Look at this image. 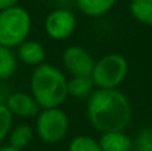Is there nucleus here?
I'll list each match as a JSON object with an SVG mask.
<instances>
[{
	"mask_svg": "<svg viewBox=\"0 0 152 151\" xmlns=\"http://www.w3.org/2000/svg\"><path fill=\"white\" fill-rule=\"evenodd\" d=\"M0 151H20V150H16L15 147L10 146V144H3V146H0Z\"/></svg>",
	"mask_w": 152,
	"mask_h": 151,
	"instance_id": "nucleus-21",
	"label": "nucleus"
},
{
	"mask_svg": "<svg viewBox=\"0 0 152 151\" xmlns=\"http://www.w3.org/2000/svg\"><path fill=\"white\" fill-rule=\"evenodd\" d=\"M18 59L23 64L29 67H37L40 64L45 63V58H47V52H45L44 45L37 40H26L18 47V52H16Z\"/></svg>",
	"mask_w": 152,
	"mask_h": 151,
	"instance_id": "nucleus-9",
	"label": "nucleus"
},
{
	"mask_svg": "<svg viewBox=\"0 0 152 151\" xmlns=\"http://www.w3.org/2000/svg\"><path fill=\"white\" fill-rule=\"evenodd\" d=\"M10 94H11V91L5 87V84L0 83V104H5V102H7Z\"/></svg>",
	"mask_w": 152,
	"mask_h": 151,
	"instance_id": "nucleus-20",
	"label": "nucleus"
},
{
	"mask_svg": "<svg viewBox=\"0 0 152 151\" xmlns=\"http://www.w3.org/2000/svg\"><path fill=\"white\" fill-rule=\"evenodd\" d=\"M134 151H152V126L142 128L134 139Z\"/></svg>",
	"mask_w": 152,
	"mask_h": 151,
	"instance_id": "nucleus-17",
	"label": "nucleus"
},
{
	"mask_svg": "<svg viewBox=\"0 0 152 151\" xmlns=\"http://www.w3.org/2000/svg\"><path fill=\"white\" fill-rule=\"evenodd\" d=\"M29 90L42 110L58 108L68 98V79L53 64L43 63L32 71Z\"/></svg>",
	"mask_w": 152,
	"mask_h": 151,
	"instance_id": "nucleus-2",
	"label": "nucleus"
},
{
	"mask_svg": "<svg viewBox=\"0 0 152 151\" xmlns=\"http://www.w3.org/2000/svg\"><path fill=\"white\" fill-rule=\"evenodd\" d=\"M68 151H103L99 141L89 135H77L71 139Z\"/></svg>",
	"mask_w": 152,
	"mask_h": 151,
	"instance_id": "nucleus-16",
	"label": "nucleus"
},
{
	"mask_svg": "<svg viewBox=\"0 0 152 151\" xmlns=\"http://www.w3.org/2000/svg\"><path fill=\"white\" fill-rule=\"evenodd\" d=\"M129 11L139 23L152 27V0H131Z\"/></svg>",
	"mask_w": 152,
	"mask_h": 151,
	"instance_id": "nucleus-15",
	"label": "nucleus"
},
{
	"mask_svg": "<svg viewBox=\"0 0 152 151\" xmlns=\"http://www.w3.org/2000/svg\"><path fill=\"white\" fill-rule=\"evenodd\" d=\"M32 19L26 8L16 5L0 12V45L18 48L28 40Z\"/></svg>",
	"mask_w": 152,
	"mask_h": 151,
	"instance_id": "nucleus-3",
	"label": "nucleus"
},
{
	"mask_svg": "<svg viewBox=\"0 0 152 151\" xmlns=\"http://www.w3.org/2000/svg\"><path fill=\"white\" fill-rule=\"evenodd\" d=\"M13 127V115L5 104H0V143L5 141Z\"/></svg>",
	"mask_w": 152,
	"mask_h": 151,
	"instance_id": "nucleus-18",
	"label": "nucleus"
},
{
	"mask_svg": "<svg viewBox=\"0 0 152 151\" xmlns=\"http://www.w3.org/2000/svg\"><path fill=\"white\" fill-rule=\"evenodd\" d=\"M61 62L71 76H91L96 60L88 50L80 45H69L63 51Z\"/></svg>",
	"mask_w": 152,
	"mask_h": 151,
	"instance_id": "nucleus-7",
	"label": "nucleus"
},
{
	"mask_svg": "<svg viewBox=\"0 0 152 151\" xmlns=\"http://www.w3.org/2000/svg\"><path fill=\"white\" fill-rule=\"evenodd\" d=\"M7 139L10 146L21 151L31 144L32 139H34V128L27 123H20V125L12 127Z\"/></svg>",
	"mask_w": 152,
	"mask_h": 151,
	"instance_id": "nucleus-12",
	"label": "nucleus"
},
{
	"mask_svg": "<svg viewBox=\"0 0 152 151\" xmlns=\"http://www.w3.org/2000/svg\"><path fill=\"white\" fill-rule=\"evenodd\" d=\"M87 118L100 133L124 131L132 119L129 99L121 91L95 90L87 102Z\"/></svg>",
	"mask_w": 152,
	"mask_h": 151,
	"instance_id": "nucleus-1",
	"label": "nucleus"
},
{
	"mask_svg": "<svg viewBox=\"0 0 152 151\" xmlns=\"http://www.w3.org/2000/svg\"><path fill=\"white\" fill-rule=\"evenodd\" d=\"M128 74V62L121 54H107L95 63L91 74L97 90H116Z\"/></svg>",
	"mask_w": 152,
	"mask_h": 151,
	"instance_id": "nucleus-4",
	"label": "nucleus"
},
{
	"mask_svg": "<svg viewBox=\"0 0 152 151\" xmlns=\"http://www.w3.org/2000/svg\"><path fill=\"white\" fill-rule=\"evenodd\" d=\"M19 0H0V12L5 10H10L12 7H16Z\"/></svg>",
	"mask_w": 152,
	"mask_h": 151,
	"instance_id": "nucleus-19",
	"label": "nucleus"
},
{
	"mask_svg": "<svg viewBox=\"0 0 152 151\" xmlns=\"http://www.w3.org/2000/svg\"><path fill=\"white\" fill-rule=\"evenodd\" d=\"M5 106L10 112L19 118H34L40 112V106L29 92L24 91H13L10 94Z\"/></svg>",
	"mask_w": 152,
	"mask_h": 151,
	"instance_id": "nucleus-8",
	"label": "nucleus"
},
{
	"mask_svg": "<svg viewBox=\"0 0 152 151\" xmlns=\"http://www.w3.org/2000/svg\"><path fill=\"white\" fill-rule=\"evenodd\" d=\"M95 84L91 76H71L68 79V96L76 99L89 98L94 92Z\"/></svg>",
	"mask_w": 152,
	"mask_h": 151,
	"instance_id": "nucleus-13",
	"label": "nucleus"
},
{
	"mask_svg": "<svg viewBox=\"0 0 152 151\" xmlns=\"http://www.w3.org/2000/svg\"><path fill=\"white\" fill-rule=\"evenodd\" d=\"M116 0H76V5L81 13L89 18L104 16L113 8Z\"/></svg>",
	"mask_w": 152,
	"mask_h": 151,
	"instance_id": "nucleus-11",
	"label": "nucleus"
},
{
	"mask_svg": "<svg viewBox=\"0 0 152 151\" xmlns=\"http://www.w3.org/2000/svg\"><path fill=\"white\" fill-rule=\"evenodd\" d=\"M18 62L19 59L12 48L0 45V82L11 79L16 74Z\"/></svg>",
	"mask_w": 152,
	"mask_h": 151,
	"instance_id": "nucleus-14",
	"label": "nucleus"
},
{
	"mask_svg": "<svg viewBox=\"0 0 152 151\" xmlns=\"http://www.w3.org/2000/svg\"><path fill=\"white\" fill-rule=\"evenodd\" d=\"M36 134L44 143L55 144L67 136L69 130V118L66 111L58 108H43L36 115Z\"/></svg>",
	"mask_w": 152,
	"mask_h": 151,
	"instance_id": "nucleus-5",
	"label": "nucleus"
},
{
	"mask_svg": "<svg viewBox=\"0 0 152 151\" xmlns=\"http://www.w3.org/2000/svg\"><path fill=\"white\" fill-rule=\"evenodd\" d=\"M99 144L103 151H132L134 141L124 131L103 133L99 138Z\"/></svg>",
	"mask_w": 152,
	"mask_h": 151,
	"instance_id": "nucleus-10",
	"label": "nucleus"
},
{
	"mask_svg": "<svg viewBox=\"0 0 152 151\" xmlns=\"http://www.w3.org/2000/svg\"><path fill=\"white\" fill-rule=\"evenodd\" d=\"M77 20L72 11L67 8H56L51 11L44 20V31L52 40H66L74 35Z\"/></svg>",
	"mask_w": 152,
	"mask_h": 151,
	"instance_id": "nucleus-6",
	"label": "nucleus"
}]
</instances>
